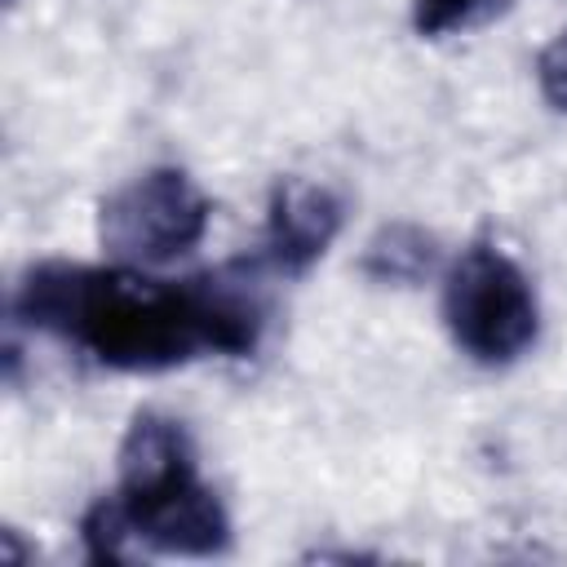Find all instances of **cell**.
<instances>
[{
	"instance_id": "cell-7",
	"label": "cell",
	"mask_w": 567,
	"mask_h": 567,
	"mask_svg": "<svg viewBox=\"0 0 567 567\" xmlns=\"http://www.w3.org/2000/svg\"><path fill=\"white\" fill-rule=\"evenodd\" d=\"M501 9L505 0H412V31L421 40H447L492 22Z\"/></svg>"
},
{
	"instance_id": "cell-3",
	"label": "cell",
	"mask_w": 567,
	"mask_h": 567,
	"mask_svg": "<svg viewBox=\"0 0 567 567\" xmlns=\"http://www.w3.org/2000/svg\"><path fill=\"white\" fill-rule=\"evenodd\" d=\"M443 328L478 368H509L540 341V297L527 270L496 244L474 239L443 266Z\"/></svg>"
},
{
	"instance_id": "cell-1",
	"label": "cell",
	"mask_w": 567,
	"mask_h": 567,
	"mask_svg": "<svg viewBox=\"0 0 567 567\" xmlns=\"http://www.w3.org/2000/svg\"><path fill=\"white\" fill-rule=\"evenodd\" d=\"M9 315L111 372H173L199 359H248L266 337L261 261L168 279L120 261H35L22 270Z\"/></svg>"
},
{
	"instance_id": "cell-2",
	"label": "cell",
	"mask_w": 567,
	"mask_h": 567,
	"mask_svg": "<svg viewBox=\"0 0 567 567\" xmlns=\"http://www.w3.org/2000/svg\"><path fill=\"white\" fill-rule=\"evenodd\" d=\"M235 540L217 487L199 474L190 430L168 412H137L115 452V487L80 514V545L93 563L137 554L217 558Z\"/></svg>"
},
{
	"instance_id": "cell-6",
	"label": "cell",
	"mask_w": 567,
	"mask_h": 567,
	"mask_svg": "<svg viewBox=\"0 0 567 567\" xmlns=\"http://www.w3.org/2000/svg\"><path fill=\"white\" fill-rule=\"evenodd\" d=\"M359 270H363V279H372L381 288H416L434 270H443L439 239L416 221H385L363 244Z\"/></svg>"
},
{
	"instance_id": "cell-5",
	"label": "cell",
	"mask_w": 567,
	"mask_h": 567,
	"mask_svg": "<svg viewBox=\"0 0 567 567\" xmlns=\"http://www.w3.org/2000/svg\"><path fill=\"white\" fill-rule=\"evenodd\" d=\"M346 226V204L332 186L288 173L266 195V226L257 244V261L275 279L310 275Z\"/></svg>"
},
{
	"instance_id": "cell-4",
	"label": "cell",
	"mask_w": 567,
	"mask_h": 567,
	"mask_svg": "<svg viewBox=\"0 0 567 567\" xmlns=\"http://www.w3.org/2000/svg\"><path fill=\"white\" fill-rule=\"evenodd\" d=\"M213 226V199L204 186L177 168L155 164L120 182L97 204V244L106 261L164 270L190 257Z\"/></svg>"
},
{
	"instance_id": "cell-8",
	"label": "cell",
	"mask_w": 567,
	"mask_h": 567,
	"mask_svg": "<svg viewBox=\"0 0 567 567\" xmlns=\"http://www.w3.org/2000/svg\"><path fill=\"white\" fill-rule=\"evenodd\" d=\"M536 89L558 115H567V27L554 31L540 44V53H536Z\"/></svg>"
}]
</instances>
